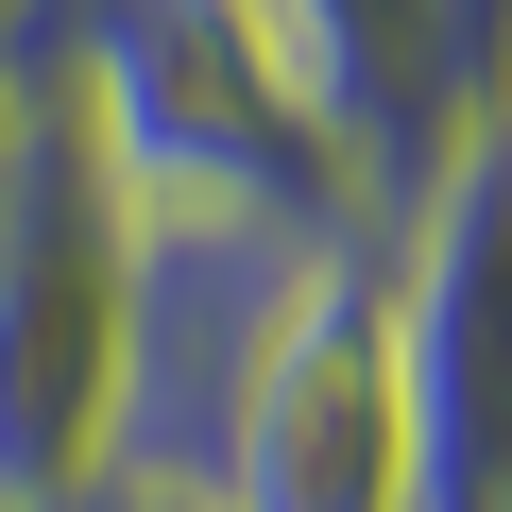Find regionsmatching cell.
I'll use <instances>...</instances> for the list:
<instances>
[{"instance_id": "6da1fadb", "label": "cell", "mask_w": 512, "mask_h": 512, "mask_svg": "<svg viewBox=\"0 0 512 512\" xmlns=\"http://www.w3.org/2000/svg\"><path fill=\"white\" fill-rule=\"evenodd\" d=\"M18 103L86 137L120 222H308V239L376 222V188L342 171V137L308 120V86L239 0H86Z\"/></svg>"}, {"instance_id": "7a4b0ae2", "label": "cell", "mask_w": 512, "mask_h": 512, "mask_svg": "<svg viewBox=\"0 0 512 512\" xmlns=\"http://www.w3.org/2000/svg\"><path fill=\"white\" fill-rule=\"evenodd\" d=\"M120 188L86 171V137L52 103L0 120V512L52 495L69 461H103L120 410Z\"/></svg>"}, {"instance_id": "3957f363", "label": "cell", "mask_w": 512, "mask_h": 512, "mask_svg": "<svg viewBox=\"0 0 512 512\" xmlns=\"http://www.w3.org/2000/svg\"><path fill=\"white\" fill-rule=\"evenodd\" d=\"M393 222V205H376ZM359 222H137L120 239V410H103V461H137V478H171V495H205V444H222V410H239V376H256V342H274V308L325 274Z\"/></svg>"}, {"instance_id": "277c9868", "label": "cell", "mask_w": 512, "mask_h": 512, "mask_svg": "<svg viewBox=\"0 0 512 512\" xmlns=\"http://www.w3.org/2000/svg\"><path fill=\"white\" fill-rule=\"evenodd\" d=\"M376 239L359 222L325 274L274 308L222 444H205V512H410V410H393V325H376Z\"/></svg>"}, {"instance_id": "5b68a950", "label": "cell", "mask_w": 512, "mask_h": 512, "mask_svg": "<svg viewBox=\"0 0 512 512\" xmlns=\"http://www.w3.org/2000/svg\"><path fill=\"white\" fill-rule=\"evenodd\" d=\"M376 325L410 410V512H512V222L444 154L376 239Z\"/></svg>"}, {"instance_id": "8992f818", "label": "cell", "mask_w": 512, "mask_h": 512, "mask_svg": "<svg viewBox=\"0 0 512 512\" xmlns=\"http://www.w3.org/2000/svg\"><path fill=\"white\" fill-rule=\"evenodd\" d=\"M274 69L308 86V120L342 137V171L376 205H410L444 154H461V103H444V18L427 0H239Z\"/></svg>"}, {"instance_id": "52a82bcc", "label": "cell", "mask_w": 512, "mask_h": 512, "mask_svg": "<svg viewBox=\"0 0 512 512\" xmlns=\"http://www.w3.org/2000/svg\"><path fill=\"white\" fill-rule=\"evenodd\" d=\"M18 512H205V495H171V478H137V461H69V478L18 495Z\"/></svg>"}, {"instance_id": "ba28073f", "label": "cell", "mask_w": 512, "mask_h": 512, "mask_svg": "<svg viewBox=\"0 0 512 512\" xmlns=\"http://www.w3.org/2000/svg\"><path fill=\"white\" fill-rule=\"evenodd\" d=\"M461 171H478V205H495V222H512V86H495V103H478V120H461Z\"/></svg>"}, {"instance_id": "9c48e42d", "label": "cell", "mask_w": 512, "mask_h": 512, "mask_svg": "<svg viewBox=\"0 0 512 512\" xmlns=\"http://www.w3.org/2000/svg\"><path fill=\"white\" fill-rule=\"evenodd\" d=\"M69 18H86V0H18V35H0V86H35V69H52V35H69Z\"/></svg>"}, {"instance_id": "30bf717a", "label": "cell", "mask_w": 512, "mask_h": 512, "mask_svg": "<svg viewBox=\"0 0 512 512\" xmlns=\"http://www.w3.org/2000/svg\"><path fill=\"white\" fill-rule=\"evenodd\" d=\"M0 35H18V0H0Z\"/></svg>"}]
</instances>
